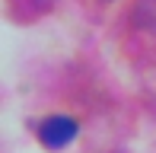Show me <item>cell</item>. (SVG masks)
I'll list each match as a JSON object with an SVG mask.
<instances>
[{
	"mask_svg": "<svg viewBox=\"0 0 156 153\" xmlns=\"http://www.w3.org/2000/svg\"><path fill=\"white\" fill-rule=\"evenodd\" d=\"M76 131H80V124H76L73 118L51 115V118H45V121L38 124V141H41V147H48V150H64L76 137Z\"/></svg>",
	"mask_w": 156,
	"mask_h": 153,
	"instance_id": "obj_1",
	"label": "cell"
}]
</instances>
